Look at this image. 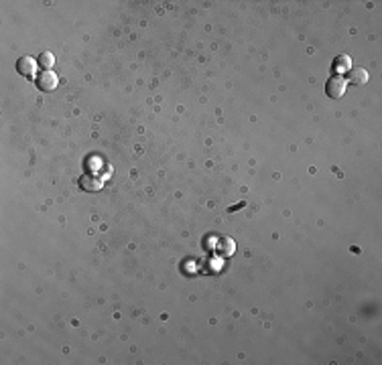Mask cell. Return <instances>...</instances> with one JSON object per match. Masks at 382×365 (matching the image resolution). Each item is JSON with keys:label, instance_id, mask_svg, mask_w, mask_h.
I'll list each match as a JSON object with an SVG mask.
<instances>
[{"label": "cell", "instance_id": "6da1fadb", "mask_svg": "<svg viewBox=\"0 0 382 365\" xmlns=\"http://www.w3.org/2000/svg\"><path fill=\"white\" fill-rule=\"evenodd\" d=\"M346 88H348V81H346L344 77L335 75V77L328 79L326 92H328V96L331 98V100H339V98H341V96L346 94Z\"/></svg>", "mask_w": 382, "mask_h": 365}, {"label": "cell", "instance_id": "7a4b0ae2", "mask_svg": "<svg viewBox=\"0 0 382 365\" xmlns=\"http://www.w3.org/2000/svg\"><path fill=\"white\" fill-rule=\"evenodd\" d=\"M37 85L43 92H53L55 88L59 85V77H57V73L51 71V69H43L39 73V77H37Z\"/></svg>", "mask_w": 382, "mask_h": 365}, {"label": "cell", "instance_id": "3957f363", "mask_svg": "<svg viewBox=\"0 0 382 365\" xmlns=\"http://www.w3.org/2000/svg\"><path fill=\"white\" fill-rule=\"evenodd\" d=\"M16 69H18L21 75H25V77H33V75L37 73V61H35L33 57L25 55V57H21V59L16 61Z\"/></svg>", "mask_w": 382, "mask_h": 365}, {"label": "cell", "instance_id": "277c9868", "mask_svg": "<svg viewBox=\"0 0 382 365\" xmlns=\"http://www.w3.org/2000/svg\"><path fill=\"white\" fill-rule=\"evenodd\" d=\"M368 79H370V75H368V71L364 67H356V69L352 67L348 71V81L354 83V85H366Z\"/></svg>", "mask_w": 382, "mask_h": 365}, {"label": "cell", "instance_id": "5b68a950", "mask_svg": "<svg viewBox=\"0 0 382 365\" xmlns=\"http://www.w3.org/2000/svg\"><path fill=\"white\" fill-rule=\"evenodd\" d=\"M82 189L84 191H100L102 189V181L100 179H96V177H92V175H86V177H82Z\"/></svg>", "mask_w": 382, "mask_h": 365}, {"label": "cell", "instance_id": "8992f818", "mask_svg": "<svg viewBox=\"0 0 382 365\" xmlns=\"http://www.w3.org/2000/svg\"><path fill=\"white\" fill-rule=\"evenodd\" d=\"M333 65H335V71H337V73H348V71L352 69V59H350L348 55H341V57L335 59Z\"/></svg>", "mask_w": 382, "mask_h": 365}, {"label": "cell", "instance_id": "52a82bcc", "mask_svg": "<svg viewBox=\"0 0 382 365\" xmlns=\"http://www.w3.org/2000/svg\"><path fill=\"white\" fill-rule=\"evenodd\" d=\"M53 63H55L53 53H51V51L41 53V57H39V65H41L43 69H51V67H53Z\"/></svg>", "mask_w": 382, "mask_h": 365}]
</instances>
